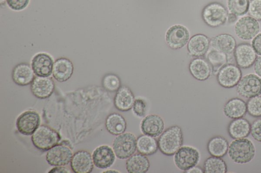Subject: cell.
Segmentation results:
<instances>
[{
    "label": "cell",
    "instance_id": "6da1fadb",
    "mask_svg": "<svg viewBox=\"0 0 261 173\" xmlns=\"http://www.w3.org/2000/svg\"><path fill=\"white\" fill-rule=\"evenodd\" d=\"M184 137L182 129L177 125L166 129L160 135L159 149L164 155L172 156L182 146Z\"/></svg>",
    "mask_w": 261,
    "mask_h": 173
},
{
    "label": "cell",
    "instance_id": "d590c367",
    "mask_svg": "<svg viewBox=\"0 0 261 173\" xmlns=\"http://www.w3.org/2000/svg\"><path fill=\"white\" fill-rule=\"evenodd\" d=\"M132 110L134 113L138 117H144L147 111L146 101L142 98L135 99L134 102Z\"/></svg>",
    "mask_w": 261,
    "mask_h": 173
},
{
    "label": "cell",
    "instance_id": "cb8c5ba5",
    "mask_svg": "<svg viewBox=\"0 0 261 173\" xmlns=\"http://www.w3.org/2000/svg\"><path fill=\"white\" fill-rule=\"evenodd\" d=\"M213 49L222 52L227 55L232 54L237 46L234 38L228 33H221L213 37L210 42Z\"/></svg>",
    "mask_w": 261,
    "mask_h": 173
},
{
    "label": "cell",
    "instance_id": "2e32d148",
    "mask_svg": "<svg viewBox=\"0 0 261 173\" xmlns=\"http://www.w3.org/2000/svg\"><path fill=\"white\" fill-rule=\"evenodd\" d=\"M94 163L91 154L86 150H79L73 155L70 166L75 173H90L92 172Z\"/></svg>",
    "mask_w": 261,
    "mask_h": 173
},
{
    "label": "cell",
    "instance_id": "7bdbcfd3",
    "mask_svg": "<svg viewBox=\"0 0 261 173\" xmlns=\"http://www.w3.org/2000/svg\"><path fill=\"white\" fill-rule=\"evenodd\" d=\"M238 17L236 15L228 12L227 22L228 24H232L236 23L238 19Z\"/></svg>",
    "mask_w": 261,
    "mask_h": 173
},
{
    "label": "cell",
    "instance_id": "d6986e66",
    "mask_svg": "<svg viewBox=\"0 0 261 173\" xmlns=\"http://www.w3.org/2000/svg\"><path fill=\"white\" fill-rule=\"evenodd\" d=\"M74 71V66L71 61L66 57H60L54 62L53 68V76L59 82H64L69 80Z\"/></svg>",
    "mask_w": 261,
    "mask_h": 173
},
{
    "label": "cell",
    "instance_id": "f6af8a7d",
    "mask_svg": "<svg viewBox=\"0 0 261 173\" xmlns=\"http://www.w3.org/2000/svg\"><path fill=\"white\" fill-rule=\"evenodd\" d=\"M120 172V171H118L117 170H114V169L107 170V171H105L103 172Z\"/></svg>",
    "mask_w": 261,
    "mask_h": 173
},
{
    "label": "cell",
    "instance_id": "52a82bcc",
    "mask_svg": "<svg viewBox=\"0 0 261 173\" xmlns=\"http://www.w3.org/2000/svg\"><path fill=\"white\" fill-rule=\"evenodd\" d=\"M259 22L250 16H243L234 24V31L236 36L244 41L252 40L259 32Z\"/></svg>",
    "mask_w": 261,
    "mask_h": 173
},
{
    "label": "cell",
    "instance_id": "f546056e",
    "mask_svg": "<svg viewBox=\"0 0 261 173\" xmlns=\"http://www.w3.org/2000/svg\"><path fill=\"white\" fill-rule=\"evenodd\" d=\"M228 142L226 139L221 136H215L212 137L207 144V149L209 154L218 157L225 156L228 150Z\"/></svg>",
    "mask_w": 261,
    "mask_h": 173
},
{
    "label": "cell",
    "instance_id": "7c38bea8",
    "mask_svg": "<svg viewBox=\"0 0 261 173\" xmlns=\"http://www.w3.org/2000/svg\"><path fill=\"white\" fill-rule=\"evenodd\" d=\"M73 155L69 147L57 144L48 151L46 159L50 165L64 166L70 162Z\"/></svg>",
    "mask_w": 261,
    "mask_h": 173
},
{
    "label": "cell",
    "instance_id": "3957f363",
    "mask_svg": "<svg viewBox=\"0 0 261 173\" xmlns=\"http://www.w3.org/2000/svg\"><path fill=\"white\" fill-rule=\"evenodd\" d=\"M31 140L36 148L45 151L57 145L61 140V136L50 127L41 125L32 135Z\"/></svg>",
    "mask_w": 261,
    "mask_h": 173
},
{
    "label": "cell",
    "instance_id": "ba28073f",
    "mask_svg": "<svg viewBox=\"0 0 261 173\" xmlns=\"http://www.w3.org/2000/svg\"><path fill=\"white\" fill-rule=\"evenodd\" d=\"M237 91L240 96L247 98L260 95L261 78L253 74L243 76L237 85Z\"/></svg>",
    "mask_w": 261,
    "mask_h": 173
},
{
    "label": "cell",
    "instance_id": "e0dca14e",
    "mask_svg": "<svg viewBox=\"0 0 261 173\" xmlns=\"http://www.w3.org/2000/svg\"><path fill=\"white\" fill-rule=\"evenodd\" d=\"M140 127L143 134L157 137L163 132L165 127L163 118L156 114L148 115L142 119Z\"/></svg>",
    "mask_w": 261,
    "mask_h": 173
},
{
    "label": "cell",
    "instance_id": "e575fe53",
    "mask_svg": "<svg viewBox=\"0 0 261 173\" xmlns=\"http://www.w3.org/2000/svg\"><path fill=\"white\" fill-rule=\"evenodd\" d=\"M247 112L253 117H261V96H257L247 100Z\"/></svg>",
    "mask_w": 261,
    "mask_h": 173
},
{
    "label": "cell",
    "instance_id": "603a6c76",
    "mask_svg": "<svg viewBox=\"0 0 261 173\" xmlns=\"http://www.w3.org/2000/svg\"><path fill=\"white\" fill-rule=\"evenodd\" d=\"M189 71L192 76L199 81L207 80L212 73V68L207 60L196 58L189 64Z\"/></svg>",
    "mask_w": 261,
    "mask_h": 173
},
{
    "label": "cell",
    "instance_id": "ab89813d",
    "mask_svg": "<svg viewBox=\"0 0 261 173\" xmlns=\"http://www.w3.org/2000/svg\"><path fill=\"white\" fill-rule=\"evenodd\" d=\"M251 46L256 54L261 56V32H259L252 40Z\"/></svg>",
    "mask_w": 261,
    "mask_h": 173
},
{
    "label": "cell",
    "instance_id": "4dcf8cb0",
    "mask_svg": "<svg viewBox=\"0 0 261 173\" xmlns=\"http://www.w3.org/2000/svg\"><path fill=\"white\" fill-rule=\"evenodd\" d=\"M206 60L212 68V73L216 75L223 66L227 64L228 55L212 48L207 54Z\"/></svg>",
    "mask_w": 261,
    "mask_h": 173
},
{
    "label": "cell",
    "instance_id": "836d02e7",
    "mask_svg": "<svg viewBox=\"0 0 261 173\" xmlns=\"http://www.w3.org/2000/svg\"><path fill=\"white\" fill-rule=\"evenodd\" d=\"M103 88L111 92L117 91L121 87V80L119 77L112 73L105 75L101 81Z\"/></svg>",
    "mask_w": 261,
    "mask_h": 173
},
{
    "label": "cell",
    "instance_id": "277c9868",
    "mask_svg": "<svg viewBox=\"0 0 261 173\" xmlns=\"http://www.w3.org/2000/svg\"><path fill=\"white\" fill-rule=\"evenodd\" d=\"M228 12L223 5L212 2L205 6L202 11V18L209 26L216 27L227 22Z\"/></svg>",
    "mask_w": 261,
    "mask_h": 173
},
{
    "label": "cell",
    "instance_id": "60d3db41",
    "mask_svg": "<svg viewBox=\"0 0 261 173\" xmlns=\"http://www.w3.org/2000/svg\"><path fill=\"white\" fill-rule=\"evenodd\" d=\"M254 69L256 74L261 78V56L257 57L254 63Z\"/></svg>",
    "mask_w": 261,
    "mask_h": 173
},
{
    "label": "cell",
    "instance_id": "f35d334b",
    "mask_svg": "<svg viewBox=\"0 0 261 173\" xmlns=\"http://www.w3.org/2000/svg\"><path fill=\"white\" fill-rule=\"evenodd\" d=\"M250 133L255 140L261 142V118L254 120L251 124Z\"/></svg>",
    "mask_w": 261,
    "mask_h": 173
},
{
    "label": "cell",
    "instance_id": "bcb514c9",
    "mask_svg": "<svg viewBox=\"0 0 261 173\" xmlns=\"http://www.w3.org/2000/svg\"><path fill=\"white\" fill-rule=\"evenodd\" d=\"M7 0H0V5L1 7L5 6L6 4Z\"/></svg>",
    "mask_w": 261,
    "mask_h": 173
},
{
    "label": "cell",
    "instance_id": "8d00e7d4",
    "mask_svg": "<svg viewBox=\"0 0 261 173\" xmlns=\"http://www.w3.org/2000/svg\"><path fill=\"white\" fill-rule=\"evenodd\" d=\"M248 13L255 20L261 21V0H250Z\"/></svg>",
    "mask_w": 261,
    "mask_h": 173
},
{
    "label": "cell",
    "instance_id": "74e56055",
    "mask_svg": "<svg viewBox=\"0 0 261 173\" xmlns=\"http://www.w3.org/2000/svg\"><path fill=\"white\" fill-rule=\"evenodd\" d=\"M30 0H7L8 7L14 11H21L29 6Z\"/></svg>",
    "mask_w": 261,
    "mask_h": 173
},
{
    "label": "cell",
    "instance_id": "d6a6232c",
    "mask_svg": "<svg viewBox=\"0 0 261 173\" xmlns=\"http://www.w3.org/2000/svg\"><path fill=\"white\" fill-rule=\"evenodd\" d=\"M250 0H227L226 6L229 13L242 17L248 12Z\"/></svg>",
    "mask_w": 261,
    "mask_h": 173
},
{
    "label": "cell",
    "instance_id": "1f68e13d",
    "mask_svg": "<svg viewBox=\"0 0 261 173\" xmlns=\"http://www.w3.org/2000/svg\"><path fill=\"white\" fill-rule=\"evenodd\" d=\"M203 171L205 173H226L227 172V166L221 157L212 156L205 160Z\"/></svg>",
    "mask_w": 261,
    "mask_h": 173
},
{
    "label": "cell",
    "instance_id": "7402d4cb",
    "mask_svg": "<svg viewBox=\"0 0 261 173\" xmlns=\"http://www.w3.org/2000/svg\"><path fill=\"white\" fill-rule=\"evenodd\" d=\"M135 100L131 90L127 86H122L116 91L114 104L118 110L126 112L132 109Z\"/></svg>",
    "mask_w": 261,
    "mask_h": 173
},
{
    "label": "cell",
    "instance_id": "ffe728a7",
    "mask_svg": "<svg viewBox=\"0 0 261 173\" xmlns=\"http://www.w3.org/2000/svg\"><path fill=\"white\" fill-rule=\"evenodd\" d=\"M31 66L27 63H20L13 68L12 78L14 82L19 86H24L31 84L35 76Z\"/></svg>",
    "mask_w": 261,
    "mask_h": 173
},
{
    "label": "cell",
    "instance_id": "484cf974",
    "mask_svg": "<svg viewBox=\"0 0 261 173\" xmlns=\"http://www.w3.org/2000/svg\"><path fill=\"white\" fill-rule=\"evenodd\" d=\"M150 167L147 156L140 153L134 154L126 161V168L129 173H145Z\"/></svg>",
    "mask_w": 261,
    "mask_h": 173
},
{
    "label": "cell",
    "instance_id": "30bf717a",
    "mask_svg": "<svg viewBox=\"0 0 261 173\" xmlns=\"http://www.w3.org/2000/svg\"><path fill=\"white\" fill-rule=\"evenodd\" d=\"M242 78V72L238 66L227 63L223 66L217 74L219 84L226 88H232L237 85Z\"/></svg>",
    "mask_w": 261,
    "mask_h": 173
},
{
    "label": "cell",
    "instance_id": "5bb4252c",
    "mask_svg": "<svg viewBox=\"0 0 261 173\" xmlns=\"http://www.w3.org/2000/svg\"><path fill=\"white\" fill-rule=\"evenodd\" d=\"M55 84L53 80L48 77H35L30 84L32 94L39 99L49 97L54 92Z\"/></svg>",
    "mask_w": 261,
    "mask_h": 173
},
{
    "label": "cell",
    "instance_id": "ee69618b",
    "mask_svg": "<svg viewBox=\"0 0 261 173\" xmlns=\"http://www.w3.org/2000/svg\"><path fill=\"white\" fill-rule=\"evenodd\" d=\"M185 172L186 173H202L204 172L203 169H202L201 167L199 166H193L190 168L189 169L185 171Z\"/></svg>",
    "mask_w": 261,
    "mask_h": 173
},
{
    "label": "cell",
    "instance_id": "4316f807",
    "mask_svg": "<svg viewBox=\"0 0 261 173\" xmlns=\"http://www.w3.org/2000/svg\"><path fill=\"white\" fill-rule=\"evenodd\" d=\"M223 112L227 117L231 119L242 118L247 112L246 103L241 98H232L225 104Z\"/></svg>",
    "mask_w": 261,
    "mask_h": 173
},
{
    "label": "cell",
    "instance_id": "7a4b0ae2",
    "mask_svg": "<svg viewBox=\"0 0 261 173\" xmlns=\"http://www.w3.org/2000/svg\"><path fill=\"white\" fill-rule=\"evenodd\" d=\"M230 158L238 164H245L251 161L255 155V148L253 143L247 139H236L228 147Z\"/></svg>",
    "mask_w": 261,
    "mask_h": 173
},
{
    "label": "cell",
    "instance_id": "5b68a950",
    "mask_svg": "<svg viewBox=\"0 0 261 173\" xmlns=\"http://www.w3.org/2000/svg\"><path fill=\"white\" fill-rule=\"evenodd\" d=\"M112 147L117 158L127 159L137 150V138L132 132H124L115 138Z\"/></svg>",
    "mask_w": 261,
    "mask_h": 173
},
{
    "label": "cell",
    "instance_id": "ac0fdd59",
    "mask_svg": "<svg viewBox=\"0 0 261 173\" xmlns=\"http://www.w3.org/2000/svg\"><path fill=\"white\" fill-rule=\"evenodd\" d=\"M92 156L95 166L105 169L113 164L116 155L113 149L109 146L102 145L94 150Z\"/></svg>",
    "mask_w": 261,
    "mask_h": 173
},
{
    "label": "cell",
    "instance_id": "9a60e30c",
    "mask_svg": "<svg viewBox=\"0 0 261 173\" xmlns=\"http://www.w3.org/2000/svg\"><path fill=\"white\" fill-rule=\"evenodd\" d=\"M54 63V60L50 55L45 52H40L32 58L31 67L37 76L49 77L52 74Z\"/></svg>",
    "mask_w": 261,
    "mask_h": 173
},
{
    "label": "cell",
    "instance_id": "8992f818",
    "mask_svg": "<svg viewBox=\"0 0 261 173\" xmlns=\"http://www.w3.org/2000/svg\"><path fill=\"white\" fill-rule=\"evenodd\" d=\"M173 160L178 168L186 171L197 164L200 160V153L193 147L181 146L174 154Z\"/></svg>",
    "mask_w": 261,
    "mask_h": 173
},
{
    "label": "cell",
    "instance_id": "d4e9b609",
    "mask_svg": "<svg viewBox=\"0 0 261 173\" xmlns=\"http://www.w3.org/2000/svg\"><path fill=\"white\" fill-rule=\"evenodd\" d=\"M251 124L245 118L234 119L228 124L227 130L229 136L233 139L245 138L250 133Z\"/></svg>",
    "mask_w": 261,
    "mask_h": 173
},
{
    "label": "cell",
    "instance_id": "83f0119b",
    "mask_svg": "<svg viewBox=\"0 0 261 173\" xmlns=\"http://www.w3.org/2000/svg\"><path fill=\"white\" fill-rule=\"evenodd\" d=\"M105 125L108 131L115 135L125 132L126 129V122L120 114L113 113L109 115L106 120Z\"/></svg>",
    "mask_w": 261,
    "mask_h": 173
},
{
    "label": "cell",
    "instance_id": "44dd1931",
    "mask_svg": "<svg viewBox=\"0 0 261 173\" xmlns=\"http://www.w3.org/2000/svg\"><path fill=\"white\" fill-rule=\"evenodd\" d=\"M210 42L209 38L204 34L199 33L193 36L188 43L189 54L197 57L204 55L209 49Z\"/></svg>",
    "mask_w": 261,
    "mask_h": 173
},
{
    "label": "cell",
    "instance_id": "f1b7e54d",
    "mask_svg": "<svg viewBox=\"0 0 261 173\" xmlns=\"http://www.w3.org/2000/svg\"><path fill=\"white\" fill-rule=\"evenodd\" d=\"M158 149V143L154 137L144 134L137 138V150L139 153L146 156L151 155Z\"/></svg>",
    "mask_w": 261,
    "mask_h": 173
},
{
    "label": "cell",
    "instance_id": "b9f144b4",
    "mask_svg": "<svg viewBox=\"0 0 261 173\" xmlns=\"http://www.w3.org/2000/svg\"><path fill=\"white\" fill-rule=\"evenodd\" d=\"M48 172H54V173H57V172H62V173H69L70 172V171L69 169H68L66 167L61 166H56L52 169H50V170Z\"/></svg>",
    "mask_w": 261,
    "mask_h": 173
},
{
    "label": "cell",
    "instance_id": "4fadbf2b",
    "mask_svg": "<svg viewBox=\"0 0 261 173\" xmlns=\"http://www.w3.org/2000/svg\"><path fill=\"white\" fill-rule=\"evenodd\" d=\"M233 54L237 65L242 68L252 66L257 57L251 45L246 43L237 45Z\"/></svg>",
    "mask_w": 261,
    "mask_h": 173
},
{
    "label": "cell",
    "instance_id": "9c48e42d",
    "mask_svg": "<svg viewBox=\"0 0 261 173\" xmlns=\"http://www.w3.org/2000/svg\"><path fill=\"white\" fill-rule=\"evenodd\" d=\"M189 40L190 32L188 29L181 24L173 25L166 32V43L169 48L173 50L182 48Z\"/></svg>",
    "mask_w": 261,
    "mask_h": 173
},
{
    "label": "cell",
    "instance_id": "8fae6325",
    "mask_svg": "<svg viewBox=\"0 0 261 173\" xmlns=\"http://www.w3.org/2000/svg\"><path fill=\"white\" fill-rule=\"evenodd\" d=\"M40 117L34 111H28L22 113L17 118L16 127L18 131L23 135H32L39 126Z\"/></svg>",
    "mask_w": 261,
    "mask_h": 173
}]
</instances>
